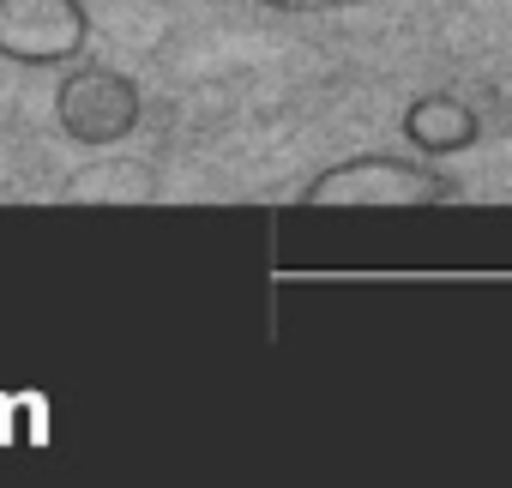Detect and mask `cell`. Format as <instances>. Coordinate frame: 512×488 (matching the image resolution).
<instances>
[{
	"instance_id": "7a4b0ae2",
	"label": "cell",
	"mask_w": 512,
	"mask_h": 488,
	"mask_svg": "<svg viewBox=\"0 0 512 488\" xmlns=\"http://www.w3.org/2000/svg\"><path fill=\"white\" fill-rule=\"evenodd\" d=\"M139 115H145L139 85H133L121 67H109V61H85V55H79V61L67 67L61 91H55V121H61V133H67L73 145H91V151L133 139V133H139Z\"/></svg>"
},
{
	"instance_id": "277c9868",
	"label": "cell",
	"mask_w": 512,
	"mask_h": 488,
	"mask_svg": "<svg viewBox=\"0 0 512 488\" xmlns=\"http://www.w3.org/2000/svg\"><path fill=\"white\" fill-rule=\"evenodd\" d=\"M404 133H410V145L422 157H452V151H464L476 139V109L458 103L452 91H434V97H416L404 109Z\"/></svg>"
},
{
	"instance_id": "3957f363",
	"label": "cell",
	"mask_w": 512,
	"mask_h": 488,
	"mask_svg": "<svg viewBox=\"0 0 512 488\" xmlns=\"http://www.w3.org/2000/svg\"><path fill=\"white\" fill-rule=\"evenodd\" d=\"M91 49L85 0H0V61L13 67H73Z\"/></svg>"
},
{
	"instance_id": "6da1fadb",
	"label": "cell",
	"mask_w": 512,
	"mask_h": 488,
	"mask_svg": "<svg viewBox=\"0 0 512 488\" xmlns=\"http://www.w3.org/2000/svg\"><path fill=\"white\" fill-rule=\"evenodd\" d=\"M446 199H458V187L422 151L416 157L356 151V157L326 163L296 193V205H308V211H428V205H446Z\"/></svg>"
},
{
	"instance_id": "5b68a950",
	"label": "cell",
	"mask_w": 512,
	"mask_h": 488,
	"mask_svg": "<svg viewBox=\"0 0 512 488\" xmlns=\"http://www.w3.org/2000/svg\"><path fill=\"white\" fill-rule=\"evenodd\" d=\"M247 7H266V13H296V19H320V13H350L362 0H247Z\"/></svg>"
}]
</instances>
